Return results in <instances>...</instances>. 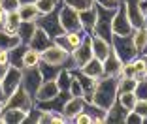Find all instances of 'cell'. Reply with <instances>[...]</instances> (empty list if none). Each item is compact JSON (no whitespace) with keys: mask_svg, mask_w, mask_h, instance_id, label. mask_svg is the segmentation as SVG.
<instances>
[{"mask_svg":"<svg viewBox=\"0 0 147 124\" xmlns=\"http://www.w3.org/2000/svg\"><path fill=\"white\" fill-rule=\"evenodd\" d=\"M85 103H87V100L83 98V96H72V98L66 102L64 109H62V115L68 119V122H72L81 111H85Z\"/></svg>","mask_w":147,"mask_h":124,"instance_id":"cell-12","label":"cell"},{"mask_svg":"<svg viewBox=\"0 0 147 124\" xmlns=\"http://www.w3.org/2000/svg\"><path fill=\"white\" fill-rule=\"evenodd\" d=\"M53 43V38L45 32L43 28H40V26H36V32H34V36L30 38V42H28V47H32V49H36V51H40V53H43L45 49L49 47Z\"/></svg>","mask_w":147,"mask_h":124,"instance_id":"cell-13","label":"cell"},{"mask_svg":"<svg viewBox=\"0 0 147 124\" xmlns=\"http://www.w3.org/2000/svg\"><path fill=\"white\" fill-rule=\"evenodd\" d=\"M72 122H76V124H91L92 119H91V115H89L87 111H81L78 117H76V119L72 120Z\"/></svg>","mask_w":147,"mask_h":124,"instance_id":"cell-41","label":"cell"},{"mask_svg":"<svg viewBox=\"0 0 147 124\" xmlns=\"http://www.w3.org/2000/svg\"><path fill=\"white\" fill-rule=\"evenodd\" d=\"M42 83H43V75H42V72H40L38 66H36V68H23L21 86L32 96V98H36V92L40 90Z\"/></svg>","mask_w":147,"mask_h":124,"instance_id":"cell-6","label":"cell"},{"mask_svg":"<svg viewBox=\"0 0 147 124\" xmlns=\"http://www.w3.org/2000/svg\"><path fill=\"white\" fill-rule=\"evenodd\" d=\"M79 19H81V26L87 34H92V30L96 26V19H98V11H96V6L91 9H85V11H79Z\"/></svg>","mask_w":147,"mask_h":124,"instance_id":"cell-19","label":"cell"},{"mask_svg":"<svg viewBox=\"0 0 147 124\" xmlns=\"http://www.w3.org/2000/svg\"><path fill=\"white\" fill-rule=\"evenodd\" d=\"M121 68H123V60L113 53H109V56L104 60V75H113V77H119L121 75Z\"/></svg>","mask_w":147,"mask_h":124,"instance_id":"cell-18","label":"cell"},{"mask_svg":"<svg viewBox=\"0 0 147 124\" xmlns=\"http://www.w3.org/2000/svg\"><path fill=\"white\" fill-rule=\"evenodd\" d=\"M0 8L4 9L6 13L17 11V9L21 8V0H0Z\"/></svg>","mask_w":147,"mask_h":124,"instance_id":"cell-36","label":"cell"},{"mask_svg":"<svg viewBox=\"0 0 147 124\" xmlns=\"http://www.w3.org/2000/svg\"><path fill=\"white\" fill-rule=\"evenodd\" d=\"M111 49L123 62H132L134 58L140 56V51H138V47H136L132 34H128V36L113 34L111 36Z\"/></svg>","mask_w":147,"mask_h":124,"instance_id":"cell-2","label":"cell"},{"mask_svg":"<svg viewBox=\"0 0 147 124\" xmlns=\"http://www.w3.org/2000/svg\"><path fill=\"white\" fill-rule=\"evenodd\" d=\"M138 86L136 77H119V92H134Z\"/></svg>","mask_w":147,"mask_h":124,"instance_id":"cell-35","label":"cell"},{"mask_svg":"<svg viewBox=\"0 0 147 124\" xmlns=\"http://www.w3.org/2000/svg\"><path fill=\"white\" fill-rule=\"evenodd\" d=\"M132 38H134L136 47H138L140 55H142L143 47H145V43H147V28H145V26H142V28H134V32H132Z\"/></svg>","mask_w":147,"mask_h":124,"instance_id":"cell-33","label":"cell"},{"mask_svg":"<svg viewBox=\"0 0 147 124\" xmlns=\"http://www.w3.org/2000/svg\"><path fill=\"white\" fill-rule=\"evenodd\" d=\"M72 79H74L72 70L62 68L61 72H59V75H57V85H59V88H61V90H66V92H70V86H72Z\"/></svg>","mask_w":147,"mask_h":124,"instance_id":"cell-28","label":"cell"},{"mask_svg":"<svg viewBox=\"0 0 147 124\" xmlns=\"http://www.w3.org/2000/svg\"><path fill=\"white\" fill-rule=\"evenodd\" d=\"M134 75H136V70H134V60H132V62H123L121 75H119V77H134Z\"/></svg>","mask_w":147,"mask_h":124,"instance_id":"cell-38","label":"cell"},{"mask_svg":"<svg viewBox=\"0 0 147 124\" xmlns=\"http://www.w3.org/2000/svg\"><path fill=\"white\" fill-rule=\"evenodd\" d=\"M143 8H145V9H147V0H143Z\"/></svg>","mask_w":147,"mask_h":124,"instance_id":"cell-48","label":"cell"},{"mask_svg":"<svg viewBox=\"0 0 147 124\" xmlns=\"http://www.w3.org/2000/svg\"><path fill=\"white\" fill-rule=\"evenodd\" d=\"M70 94H72V96H83V86H81V83L78 81V77H76V75H74V79H72ZM83 98H85V96H83Z\"/></svg>","mask_w":147,"mask_h":124,"instance_id":"cell-39","label":"cell"},{"mask_svg":"<svg viewBox=\"0 0 147 124\" xmlns=\"http://www.w3.org/2000/svg\"><path fill=\"white\" fill-rule=\"evenodd\" d=\"M4 124H23L26 119V111L23 109H15V107H6L2 113Z\"/></svg>","mask_w":147,"mask_h":124,"instance_id":"cell-20","label":"cell"},{"mask_svg":"<svg viewBox=\"0 0 147 124\" xmlns=\"http://www.w3.org/2000/svg\"><path fill=\"white\" fill-rule=\"evenodd\" d=\"M142 55H145V56H147V43H145V47H143V51H142Z\"/></svg>","mask_w":147,"mask_h":124,"instance_id":"cell-46","label":"cell"},{"mask_svg":"<svg viewBox=\"0 0 147 124\" xmlns=\"http://www.w3.org/2000/svg\"><path fill=\"white\" fill-rule=\"evenodd\" d=\"M28 49L26 43H19L17 47H13L9 51V66H15V68L23 70V56H25V51Z\"/></svg>","mask_w":147,"mask_h":124,"instance_id":"cell-25","label":"cell"},{"mask_svg":"<svg viewBox=\"0 0 147 124\" xmlns=\"http://www.w3.org/2000/svg\"><path fill=\"white\" fill-rule=\"evenodd\" d=\"M59 92H61V88H59L57 81H43L42 86H40V90L36 92L34 102H47V100H53Z\"/></svg>","mask_w":147,"mask_h":124,"instance_id":"cell-16","label":"cell"},{"mask_svg":"<svg viewBox=\"0 0 147 124\" xmlns=\"http://www.w3.org/2000/svg\"><path fill=\"white\" fill-rule=\"evenodd\" d=\"M36 0H21V4H34Z\"/></svg>","mask_w":147,"mask_h":124,"instance_id":"cell-45","label":"cell"},{"mask_svg":"<svg viewBox=\"0 0 147 124\" xmlns=\"http://www.w3.org/2000/svg\"><path fill=\"white\" fill-rule=\"evenodd\" d=\"M36 25H38L40 28L45 30L53 40H55L57 36L64 34V28H62V25H61V17H59V8H57L55 11H51V13L40 15V17L36 19Z\"/></svg>","mask_w":147,"mask_h":124,"instance_id":"cell-5","label":"cell"},{"mask_svg":"<svg viewBox=\"0 0 147 124\" xmlns=\"http://www.w3.org/2000/svg\"><path fill=\"white\" fill-rule=\"evenodd\" d=\"M59 17H61V25L64 28V32H79V30H83L81 19H79V11L72 9L64 2L59 4Z\"/></svg>","mask_w":147,"mask_h":124,"instance_id":"cell-4","label":"cell"},{"mask_svg":"<svg viewBox=\"0 0 147 124\" xmlns=\"http://www.w3.org/2000/svg\"><path fill=\"white\" fill-rule=\"evenodd\" d=\"M142 56H143V58H145V64H147V56H145V55H142Z\"/></svg>","mask_w":147,"mask_h":124,"instance_id":"cell-49","label":"cell"},{"mask_svg":"<svg viewBox=\"0 0 147 124\" xmlns=\"http://www.w3.org/2000/svg\"><path fill=\"white\" fill-rule=\"evenodd\" d=\"M117 96H119V77L104 75L96 81L94 94H92L91 102L108 111L109 107L117 102Z\"/></svg>","mask_w":147,"mask_h":124,"instance_id":"cell-1","label":"cell"},{"mask_svg":"<svg viewBox=\"0 0 147 124\" xmlns=\"http://www.w3.org/2000/svg\"><path fill=\"white\" fill-rule=\"evenodd\" d=\"M96 6V11H98V19H96V26L92 30V34L100 36V38L111 42V36H113V30H111V23H113V17H115V11L117 8H104V6Z\"/></svg>","mask_w":147,"mask_h":124,"instance_id":"cell-3","label":"cell"},{"mask_svg":"<svg viewBox=\"0 0 147 124\" xmlns=\"http://www.w3.org/2000/svg\"><path fill=\"white\" fill-rule=\"evenodd\" d=\"M34 4H36V8H38L40 15H45V13L55 11V9L59 8V4H61V0H36Z\"/></svg>","mask_w":147,"mask_h":124,"instance_id":"cell-31","label":"cell"},{"mask_svg":"<svg viewBox=\"0 0 147 124\" xmlns=\"http://www.w3.org/2000/svg\"><path fill=\"white\" fill-rule=\"evenodd\" d=\"M142 122H143V119L136 111H128V115H126V124H142Z\"/></svg>","mask_w":147,"mask_h":124,"instance_id":"cell-42","label":"cell"},{"mask_svg":"<svg viewBox=\"0 0 147 124\" xmlns=\"http://www.w3.org/2000/svg\"><path fill=\"white\" fill-rule=\"evenodd\" d=\"M62 2L76 11H85V9L94 8V0H62Z\"/></svg>","mask_w":147,"mask_h":124,"instance_id":"cell-34","label":"cell"},{"mask_svg":"<svg viewBox=\"0 0 147 124\" xmlns=\"http://www.w3.org/2000/svg\"><path fill=\"white\" fill-rule=\"evenodd\" d=\"M42 62V53L36 51V49L28 47L25 51V56H23V68H36Z\"/></svg>","mask_w":147,"mask_h":124,"instance_id":"cell-27","label":"cell"},{"mask_svg":"<svg viewBox=\"0 0 147 124\" xmlns=\"http://www.w3.org/2000/svg\"><path fill=\"white\" fill-rule=\"evenodd\" d=\"M61 2H62V0H61Z\"/></svg>","mask_w":147,"mask_h":124,"instance_id":"cell-51","label":"cell"},{"mask_svg":"<svg viewBox=\"0 0 147 124\" xmlns=\"http://www.w3.org/2000/svg\"><path fill=\"white\" fill-rule=\"evenodd\" d=\"M85 111L91 115V119H92V122H96V124H102V122H106V109H102L100 105H96V103H92V102H87L85 103Z\"/></svg>","mask_w":147,"mask_h":124,"instance_id":"cell-26","label":"cell"},{"mask_svg":"<svg viewBox=\"0 0 147 124\" xmlns=\"http://www.w3.org/2000/svg\"><path fill=\"white\" fill-rule=\"evenodd\" d=\"M36 26H38L36 21H23L21 23V26H19V30H17V36L21 38V43H26V45H28L30 38L36 32Z\"/></svg>","mask_w":147,"mask_h":124,"instance_id":"cell-22","label":"cell"},{"mask_svg":"<svg viewBox=\"0 0 147 124\" xmlns=\"http://www.w3.org/2000/svg\"><path fill=\"white\" fill-rule=\"evenodd\" d=\"M23 21H36L40 17V11L36 8V4H21V8L17 9Z\"/></svg>","mask_w":147,"mask_h":124,"instance_id":"cell-29","label":"cell"},{"mask_svg":"<svg viewBox=\"0 0 147 124\" xmlns=\"http://www.w3.org/2000/svg\"><path fill=\"white\" fill-rule=\"evenodd\" d=\"M134 111L138 113L142 119H147V100H138V103H136Z\"/></svg>","mask_w":147,"mask_h":124,"instance_id":"cell-40","label":"cell"},{"mask_svg":"<svg viewBox=\"0 0 147 124\" xmlns=\"http://www.w3.org/2000/svg\"><path fill=\"white\" fill-rule=\"evenodd\" d=\"M21 79H23V70L15 68V66H9V70L6 72V75L0 79V83H2V90H4L6 98H9V96L21 86Z\"/></svg>","mask_w":147,"mask_h":124,"instance_id":"cell-9","label":"cell"},{"mask_svg":"<svg viewBox=\"0 0 147 124\" xmlns=\"http://www.w3.org/2000/svg\"><path fill=\"white\" fill-rule=\"evenodd\" d=\"M21 23H23V19H21V15H19V11H9V13H6V21H4V26H2V28H4L6 32H9V34H17Z\"/></svg>","mask_w":147,"mask_h":124,"instance_id":"cell-21","label":"cell"},{"mask_svg":"<svg viewBox=\"0 0 147 124\" xmlns=\"http://www.w3.org/2000/svg\"><path fill=\"white\" fill-rule=\"evenodd\" d=\"M111 30H113V34H119V36H128V34L134 32V26L130 23L128 13H126V8H125L123 2L119 4V8L115 11V17H113V23H111Z\"/></svg>","mask_w":147,"mask_h":124,"instance_id":"cell-7","label":"cell"},{"mask_svg":"<svg viewBox=\"0 0 147 124\" xmlns=\"http://www.w3.org/2000/svg\"><path fill=\"white\" fill-rule=\"evenodd\" d=\"M6 107H15V109H23V111L28 113L34 107V98L23 86H19L9 98H6Z\"/></svg>","mask_w":147,"mask_h":124,"instance_id":"cell-10","label":"cell"},{"mask_svg":"<svg viewBox=\"0 0 147 124\" xmlns=\"http://www.w3.org/2000/svg\"><path fill=\"white\" fill-rule=\"evenodd\" d=\"M9 70V64H6V62H0V79L6 75V72Z\"/></svg>","mask_w":147,"mask_h":124,"instance_id":"cell-44","label":"cell"},{"mask_svg":"<svg viewBox=\"0 0 147 124\" xmlns=\"http://www.w3.org/2000/svg\"><path fill=\"white\" fill-rule=\"evenodd\" d=\"M117 100H119L128 111H134L136 103H138V96H136V92H119Z\"/></svg>","mask_w":147,"mask_h":124,"instance_id":"cell-32","label":"cell"},{"mask_svg":"<svg viewBox=\"0 0 147 124\" xmlns=\"http://www.w3.org/2000/svg\"><path fill=\"white\" fill-rule=\"evenodd\" d=\"M134 92L138 96V100H147V77L142 79V81H138V86H136Z\"/></svg>","mask_w":147,"mask_h":124,"instance_id":"cell-37","label":"cell"},{"mask_svg":"<svg viewBox=\"0 0 147 124\" xmlns=\"http://www.w3.org/2000/svg\"><path fill=\"white\" fill-rule=\"evenodd\" d=\"M121 2H123V0H121ZM121 2H117V0H94V4L104 6V8H117Z\"/></svg>","mask_w":147,"mask_h":124,"instance_id":"cell-43","label":"cell"},{"mask_svg":"<svg viewBox=\"0 0 147 124\" xmlns=\"http://www.w3.org/2000/svg\"><path fill=\"white\" fill-rule=\"evenodd\" d=\"M145 28H147V9H145Z\"/></svg>","mask_w":147,"mask_h":124,"instance_id":"cell-47","label":"cell"},{"mask_svg":"<svg viewBox=\"0 0 147 124\" xmlns=\"http://www.w3.org/2000/svg\"><path fill=\"white\" fill-rule=\"evenodd\" d=\"M91 36H92V53H94L96 58H100L104 62L109 56V53H111V42L100 38V36H96V34H91Z\"/></svg>","mask_w":147,"mask_h":124,"instance_id":"cell-15","label":"cell"},{"mask_svg":"<svg viewBox=\"0 0 147 124\" xmlns=\"http://www.w3.org/2000/svg\"><path fill=\"white\" fill-rule=\"evenodd\" d=\"M40 72L43 75V81H57V75L59 72L62 70V66H57V64H49V62H40Z\"/></svg>","mask_w":147,"mask_h":124,"instance_id":"cell-24","label":"cell"},{"mask_svg":"<svg viewBox=\"0 0 147 124\" xmlns=\"http://www.w3.org/2000/svg\"><path fill=\"white\" fill-rule=\"evenodd\" d=\"M126 115H128V109L117 100V102L108 109V113H106V122L123 124V122H126Z\"/></svg>","mask_w":147,"mask_h":124,"instance_id":"cell-14","label":"cell"},{"mask_svg":"<svg viewBox=\"0 0 147 124\" xmlns=\"http://www.w3.org/2000/svg\"><path fill=\"white\" fill-rule=\"evenodd\" d=\"M72 56H74V62H76V68H83V66L94 56V53H92V36L91 34H85L81 45L72 53Z\"/></svg>","mask_w":147,"mask_h":124,"instance_id":"cell-11","label":"cell"},{"mask_svg":"<svg viewBox=\"0 0 147 124\" xmlns=\"http://www.w3.org/2000/svg\"><path fill=\"white\" fill-rule=\"evenodd\" d=\"M123 4L126 8L128 19L134 28H142L145 26V8H143V0H123Z\"/></svg>","mask_w":147,"mask_h":124,"instance_id":"cell-8","label":"cell"},{"mask_svg":"<svg viewBox=\"0 0 147 124\" xmlns=\"http://www.w3.org/2000/svg\"><path fill=\"white\" fill-rule=\"evenodd\" d=\"M81 72L85 73V75H89V77H92V79L98 81L100 77H104V62L100 58H96V56H92V58L81 68Z\"/></svg>","mask_w":147,"mask_h":124,"instance_id":"cell-17","label":"cell"},{"mask_svg":"<svg viewBox=\"0 0 147 124\" xmlns=\"http://www.w3.org/2000/svg\"><path fill=\"white\" fill-rule=\"evenodd\" d=\"M19 43H21V38H19L17 34H9L4 28H0V49L11 51L13 47H17Z\"/></svg>","mask_w":147,"mask_h":124,"instance_id":"cell-23","label":"cell"},{"mask_svg":"<svg viewBox=\"0 0 147 124\" xmlns=\"http://www.w3.org/2000/svg\"><path fill=\"white\" fill-rule=\"evenodd\" d=\"M85 30H79V32H66V40H68V47H70V53H74L76 49L81 45L83 38H85Z\"/></svg>","mask_w":147,"mask_h":124,"instance_id":"cell-30","label":"cell"},{"mask_svg":"<svg viewBox=\"0 0 147 124\" xmlns=\"http://www.w3.org/2000/svg\"><path fill=\"white\" fill-rule=\"evenodd\" d=\"M117 2H121V0H117Z\"/></svg>","mask_w":147,"mask_h":124,"instance_id":"cell-50","label":"cell"}]
</instances>
